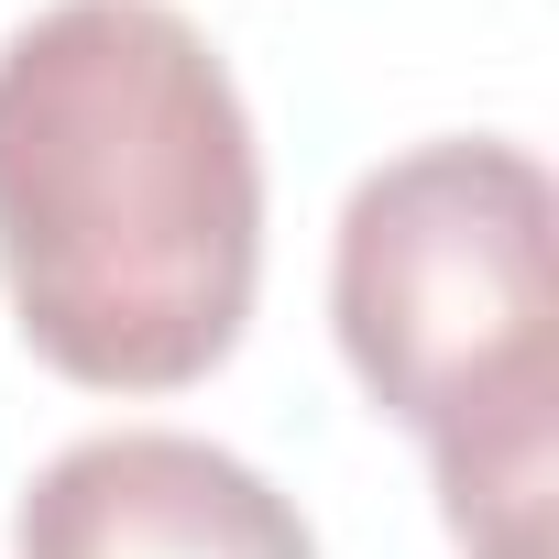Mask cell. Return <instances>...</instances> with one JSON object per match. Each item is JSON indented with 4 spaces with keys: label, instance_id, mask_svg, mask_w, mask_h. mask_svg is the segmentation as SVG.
Here are the masks:
<instances>
[{
    "label": "cell",
    "instance_id": "cell-1",
    "mask_svg": "<svg viewBox=\"0 0 559 559\" xmlns=\"http://www.w3.org/2000/svg\"><path fill=\"white\" fill-rule=\"evenodd\" d=\"M0 286L88 395H176L241 352L263 154L187 12L56 0L0 45Z\"/></svg>",
    "mask_w": 559,
    "mask_h": 559
},
{
    "label": "cell",
    "instance_id": "cell-2",
    "mask_svg": "<svg viewBox=\"0 0 559 559\" xmlns=\"http://www.w3.org/2000/svg\"><path fill=\"white\" fill-rule=\"evenodd\" d=\"M330 330L395 417L461 559H559V187L526 143L450 132L373 165L330 241Z\"/></svg>",
    "mask_w": 559,
    "mask_h": 559
},
{
    "label": "cell",
    "instance_id": "cell-3",
    "mask_svg": "<svg viewBox=\"0 0 559 559\" xmlns=\"http://www.w3.org/2000/svg\"><path fill=\"white\" fill-rule=\"evenodd\" d=\"M12 559H319V537L219 439L99 428L23 483Z\"/></svg>",
    "mask_w": 559,
    "mask_h": 559
}]
</instances>
